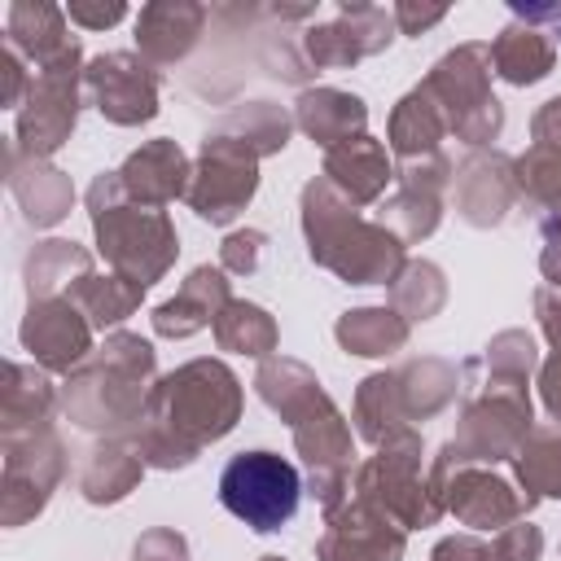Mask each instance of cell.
Segmentation results:
<instances>
[{
    "label": "cell",
    "instance_id": "6da1fadb",
    "mask_svg": "<svg viewBox=\"0 0 561 561\" xmlns=\"http://www.w3.org/2000/svg\"><path fill=\"white\" fill-rule=\"evenodd\" d=\"M245 390L224 359H188L175 373L158 377L140 425L127 434L149 469H184L202 447L232 434L241 421Z\"/></svg>",
    "mask_w": 561,
    "mask_h": 561
},
{
    "label": "cell",
    "instance_id": "7a4b0ae2",
    "mask_svg": "<svg viewBox=\"0 0 561 561\" xmlns=\"http://www.w3.org/2000/svg\"><path fill=\"white\" fill-rule=\"evenodd\" d=\"M158 386V351L149 337L114 329L88 364H79L61 381V412L79 430L105 434V438H127Z\"/></svg>",
    "mask_w": 561,
    "mask_h": 561
},
{
    "label": "cell",
    "instance_id": "3957f363",
    "mask_svg": "<svg viewBox=\"0 0 561 561\" xmlns=\"http://www.w3.org/2000/svg\"><path fill=\"white\" fill-rule=\"evenodd\" d=\"M302 237L311 263L333 272L346 285H390L403 263L408 245L377 219H364L355 202H346L324 175L302 184Z\"/></svg>",
    "mask_w": 561,
    "mask_h": 561
},
{
    "label": "cell",
    "instance_id": "277c9868",
    "mask_svg": "<svg viewBox=\"0 0 561 561\" xmlns=\"http://www.w3.org/2000/svg\"><path fill=\"white\" fill-rule=\"evenodd\" d=\"M88 219H92V237H96V250L105 254L110 272L136 280V285H158L175 254H180V232L175 224L167 219V210H153V206H140L127 197L118 171H101L92 184H88Z\"/></svg>",
    "mask_w": 561,
    "mask_h": 561
},
{
    "label": "cell",
    "instance_id": "5b68a950",
    "mask_svg": "<svg viewBox=\"0 0 561 561\" xmlns=\"http://www.w3.org/2000/svg\"><path fill=\"white\" fill-rule=\"evenodd\" d=\"M351 495L355 500H368L373 508H381L386 517H394L403 530L434 526L447 513L443 500H438V491L430 486L425 443H421V434L412 425L399 430L394 438H386L364 465H355Z\"/></svg>",
    "mask_w": 561,
    "mask_h": 561
},
{
    "label": "cell",
    "instance_id": "8992f818",
    "mask_svg": "<svg viewBox=\"0 0 561 561\" xmlns=\"http://www.w3.org/2000/svg\"><path fill=\"white\" fill-rule=\"evenodd\" d=\"M491 44H456L421 79V88L447 114V131L469 149H486L504 131V105L491 92Z\"/></svg>",
    "mask_w": 561,
    "mask_h": 561
},
{
    "label": "cell",
    "instance_id": "52a82bcc",
    "mask_svg": "<svg viewBox=\"0 0 561 561\" xmlns=\"http://www.w3.org/2000/svg\"><path fill=\"white\" fill-rule=\"evenodd\" d=\"M530 430H535V408L526 381L482 377L478 390L465 399L456 434L447 443L465 465H495V460H513Z\"/></svg>",
    "mask_w": 561,
    "mask_h": 561
},
{
    "label": "cell",
    "instance_id": "ba28073f",
    "mask_svg": "<svg viewBox=\"0 0 561 561\" xmlns=\"http://www.w3.org/2000/svg\"><path fill=\"white\" fill-rule=\"evenodd\" d=\"M83 48L75 44L70 53H61L53 66L35 70V83L26 92V101L18 105V118H13V149L22 158H53L70 136H75V123H79V105L88 101L83 96Z\"/></svg>",
    "mask_w": 561,
    "mask_h": 561
},
{
    "label": "cell",
    "instance_id": "9c48e42d",
    "mask_svg": "<svg viewBox=\"0 0 561 561\" xmlns=\"http://www.w3.org/2000/svg\"><path fill=\"white\" fill-rule=\"evenodd\" d=\"M430 486L438 491L443 508L469 530L500 535L504 526L522 522L535 508V500L526 491H517L504 473H495L491 465H465L451 443L438 447V456L430 465Z\"/></svg>",
    "mask_w": 561,
    "mask_h": 561
},
{
    "label": "cell",
    "instance_id": "30bf717a",
    "mask_svg": "<svg viewBox=\"0 0 561 561\" xmlns=\"http://www.w3.org/2000/svg\"><path fill=\"white\" fill-rule=\"evenodd\" d=\"M302 500L298 469L276 451H237L219 473V504L259 535L280 530Z\"/></svg>",
    "mask_w": 561,
    "mask_h": 561
},
{
    "label": "cell",
    "instance_id": "8fae6325",
    "mask_svg": "<svg viewBox=\"0 0 561 561\" xmlns=\"http://www.w3.org/2000/svg\"><path fill=\"white\" fill-rule=\"evenodd\" d=\"M259 153L245 149L241 140L232 136H219V131H206L202 149H197V162H193V180H188V206L197 219L206 224H232L250 197L259 193Z\"/></svg>",
    "mask_w": 561,
    "mask_h": 561
},
{
    "label": "cell",
    "instance_id": "7c38bea8",
    "mask_svg": "<svg viewBox=\"0 0 561 561\" xmlns=\"http://www.w3.org/2000/svg\"><path fill=\"white\" fill-rule=\"evenodd\" d=\"M4 473H0V522L4 526H26L35 522L53 491L66 478V447L57 430H35L22 438H4Z\"/></svg>",
    "mask_w": 561,
    "mask_h": 561
},
{
    "label": "cell",
    "instance_id": "4fadbf2b",
    "mask_svg": "<svg viewBox=\"0 0 561 561\" xmlns=\"http://www.w3.org/2000/svg\"><path fill=\"white\" fill-rule=\"evenodd\" d=\"M456 167L447 162V153H425V158H408L394 167V193L377 202V224H386L403 245H416L425 237L438 232L443 224V202L451 188Z\"/></svg>",
    "mask_w": 561,
    "mask_h": 561
},
{
    "label": "cell",
    "instance_id": "5bb4252c",
    "mask_svg": "<svg viewBox=\"0 0 561 561\" xmlns=\"http://www.w3.org/2000/svg\"><path fill=\"white\" fill-rule=\"evenodd\" d=\"M158 88L162 75L140 53H101L83 66V96L96 105V114L114 127H140L158 114Z\"/></svg>",
    "mask_w": 561,
    "mask_h": 561
},
{
    "label": "cell",
    "instance_id": "9a60e30c",
    "mask_svg": "<svg viewBox=\"0 0 561 561\" xmlns=\"http://www.w3.org/2000/svg\"><path fill=\"white\" fill-rule=\"evenodd\" d=\"M394 31L399 26H394L390 9L364 4V0L359 4L342 0L333 22H316L298 35V53H302V66H311V70H342V66L386 53Z\"/></svg>",
    "mask_w": 561,
    "mask_h": 561
},
{
    "label": "cell",
    "instance_id": "2e32d148",
    "mask_svg": "<svg viewBox=\"0 0 561 561\" xmlns=\"http://www.w3.org/2000/svg\"><path fill=\"white\" fill-rule=\"evenodd\" d=\"M403 552L408 530L355 495L324 513V535L316 539V561H403Z\"/></svg>",
    "mask_w": 561,
    "mask_h": 561
},
{
    "label": "cell",
    "instance_id": "e0dca14e",
    "mask_svg": "<svg viewBox=\"0 0 561 561\" xmlns=\"http://www.w3.org/2000/svg\"><path fill=\"white\" fill-rule=\"evenodd\" d=\"M92 324L88 316L70 302V298H39L26 307L22 316V329H18V342L22 351H31V359L44 368V373H61L70 377L79 364L92 359Z\"/></svg>",
    "mask_w": 561,
    "mask_h": 561
},
{
    "label": "cell",
    "instance_id": "ac0fdd59",
    "mask_svg": "<svg viewBox=\"0 0 561 561\" xmlns=\"http://www.w3.org/2000/svg\"><path fill=\"white\" fill-rule=\"evenodd\" d=\"M451 202L469 228H500L522 202L517 158L500 149H473L451 175Z\"/></svg>",
    "mask_w": 561,
    "mask_h": 561
},
{
    "label": "cell",
    "instance_id": "d6986e66",
    "mask_svg": "<svg viewBox=\"0 0 561 561\" xmlns=\"http://www.w3.org/2000/svg\"><path fill=\"white\" fill-rule=\"evenodd\" d=\"M228 302H232V280H228V272L202 263V267H193V272L184 276V285L175 289V298H167V302L153 307L149 320H153V333H158V337L184 342V337H193V333H202V329H215V320H219V311H224Z\"/></svg>",
    "mask_w": 561,
    "mask_h": 561
},
{
    "label": "cell",
    "instance_id": "ffe728a7",
    "mask_svg": "<svg viewBox=\"0 0 561 561\" xmlns=\"http://www.w3.org/2000/svg\"><path fill=\"white\" fill-rule=\"evenodd\" d=\"M118 180L127 188L131 202L140 206H171L175 197H188V180H193V162L188 153L171 140V136H158V140H145L140 149H131L118 167Z\"/></svg>",
    "mask_w": 561,
    "mask_h": 561
},
{
    "label": "cell",
    "instance_id": "44dd1931",
    "mask_svg": "<svg viewBox=\"0 0 561 561\" xmlns=\"http://www.w3.org/2000/svg\"><path fill=\"white\" fill-rule=\"evenodd\" d=\"M206 18L210 9L197 0H149L136 13V53L149 66H175L197 48Z\"/></svg>",
    "mask_w": 561,
    "mask_h": 561
},
{
    "label": "cell",
    "instance_id": "7402d4cb",
    "mask_svg": "<svg viewBox=\"0 0 561 561\" xmlns=\"http://www.w3.org/2000/svg\"><path fill=\"white\" fill-rule=\"evenodd\" d=\"M4 184L13 193V202L22 206V219L31 228H53L70 215L75 206V184L66 171H57L44 158H22L13 149V140L4 145Z\"/></svg>",
    "mask_w": 561,
    "mask_h": 561
},
{
    "label": "cell",
    "instance_id": "603a6c76",
    "mask_svg": "<svg viewBox=\"0 0 561 561\" xmlns=\"http://www.w3.org/2000/svg\"><path fill=\"white\" fill-rule=\"evenodd\" d=\"M320 175H324L346 202H355V206L364 210V206H377V202L386 197V188L394 184V162H390L386 145L364 131V136H355V140H346V145H337V149H329Z\"/></svg>",
    "mask_w": 561,
    "mask_h": 561
},
{
    "label": "cell",
    "instance_id": "cb8c5ba5",
    "mask_svg": "<svg viewBox=\"0 0 561 561\" xmlns=\"http://www.w3.org/2000/svg\"><path fill=\"white\" fill-rule=\"evenodd\" d=\"M57 403H61V390L48 381V373L39 364L9 359L4 364V386H0V443L48 430Z\"/></svg>",
    "mask_w": 561,
    "mask_h": 561
},
{
    "label": "cell",
    "instance_id": "d4e9b609",
    "mask_svg": "<svg viewBox=\"0 0 561 561\" xmlns=\"http://www.w3.org/2000/svg\"><path fill=\"white\" fill-rule=\"evenodd\" d=\"M294 127L307 131L324 153L364 136L368 127V105L355 92L342 88H302L294 101Z\"/></svg>",
    "mask_w": 561,
    "mask_h": 561
},
{
    "label": "cell",
    "instance_id": "484cf974",
    "mask_svg": "<svg viewBox=\"0 0 561 561\" xmlns=\"http://www.w3.org/2000/svg\"><path fill=\"white\" fill-rule=\"evenodd\" d=\"M66 9L57 4H44V0H13L9 4V18H4V35H9V48L22 53L35 70L53 66L61 53H70L79 39L66 31Z\"/></svg>",
    "mask_w": 561,
    "mask_h": 561
},
{
    "label": "cell",
    "instance_id": "4316f807",
    "mask_svg": "<svg viewBox=\"0 0 561 561\" xmlns=\"http://www.w3.org/2000/svg\"><path fill=\"white\" fill-rule=\"evenodd\" d=\"M289 434H294V451L302 456L307 473H351L355 434L333 399L316 403L298 425H289Z\"/></svg>",
    "mask_w": 561,
    "mask_h": 561
},
{
    "label": "cell",
    "instance_id": "83f0119b",
    "mask_svg": "<svg viewBox=\"0 0 561 561\" xmlns=\"http://www.w3.org/2000/svg\"><path fill=\"white\" fill-rule=\"evenodd\" d=\"M394 381H399L403 416L408 421H430V416L447 412L460 399L465 368L443 359V355H421V359H408L403 368H394Z\"/></svg>",
    "mask_w": 561,
    "mask_h": 561
},
{
    "label": "cell",
    "instance_id": "f1b7e54d",
    "mask_svg": "<svg viewBox=\"0 0 561 561\" xmlns=\"http://www.w3.org/2000/svg\"><path fill=\"white\" fill-rule=\"evenodd\" d=\"M491 61H495V75L513 88H530L539 79L552 75L557 66V39L535 26V22H508L495 39H491Z\"/></svg>",
    "mask_w": 561,
    "mask_h": 561
},
{
    "label": "cell",
    "instance_id": "f546056e",
    "mask_svg": "<svg viewBox=\"0 0 561 561\" xmlns=\"http://www.w3.org/2000/svg\"><path fill=\"white\" fill-rule=\"evenodd\" d=\"M254 390H259V399H263L285 425H298L316 403L329 399V390L320 386V377H316L302 359H289V355L263 359L259 373H254Z\"/></svg>",
    "mask_w": 561,
    "mask_h": 561
},
{
    "label": "cell",
    "instance_id": "4dcf8cb0",
    "mask_svg": "<svg viewBox=\"0 0 561 561\" xmlns=\"http://www.w3.org/2000/svg\"><path fill=\"white\" fill-rule=\"evenodd\" d=\"M145 469L149 465L131 447V438H105L88 451V460L79 469V495L88 504H118L140 486Z\"/></svg>",
    "mask_w": 561,
    "mask_h": 561
},
{
    "label": "cell",
    "instance_id": "1f68e13d",
    "mask_svg": "<svg viewBox=\"0 0 561 561\" xmlns=\"http://www.w3.org/2000/svg\"><path fill=\"white\" fill-rule=\"evenodd\" d=\"M447 131V114L438 110V101L416 83L412 92L399 96V105L390 110V127H386V149L408 162V158H425V153H438Z\"/></svg>",
    "mask_w": 561,
    "mask_h": 561
},
{
    "label": "cell",
    "instance_id": "d6a6232c",
    "mask_svg": "<svg viewBox=\"0 0 561 561\" xmlns=\"http://www.w3.org/2000/svg\"><path fill=\"white\" fill-rule=\"evenodd\" d=\"M92 272V250L66 237H48L35 241L26 263H22V280H26V298H66L75 289V280H83Z\"/></svg>",
    "mask_w": 561,
    "mask_h": 561
},
{
    "label": "cell",
    "instance_id": "836d02e7",
    "mask_svg": "<svg viewBox=\"0 0 561 561\" xmlns=\"http://www.w3.org/2000/svg\"><path fill=\"white\" fill-rule=\"evenodd\" d=\"M333 337L346 355H364V359H381V355H394L408 346L412 337V324L394 311V307H355V311H342L337 324H333Z\"/></svg>",
    "mask_w": 561,
    "mask_h": 561
},
{
    "label": "cell",
    "instance_id": "e575fe53",
    "mask_svg": "<svg viewBox=\"0 0 561 561\" xmlns=\"http://www.w3.org/2000/svg\"><path fill=\"white\" fill-rule=\"evenodd\" d=\"M210 131L241 140V145L254 149L259 158H272V153H280V149L289 145V136H294V114H289L285 105H276V101H245V105L228 110Z\"/></svg>",
    "mask_w": 561,
    "mask_h": 561
},
{
    "label": "cell",
    "instance_id": "d590c367",
    "mask_svg": "<svg viewBox=\"0 0 561 561\" xmlns=\"http://www.w3.org/2000/svg\"><path fill=\"white\" fill-rule=\"evenodd\" d=\"M83 316H88V324L92 329H114V324H123L136 307H140V298H145V285H136V280H127V276H118V272H88L83 280H75V289L66 294Z\"/></svg>",
    "mask_w": 561,
    "mask_h": 561
},
{
    "label": "cell",
    "instance_id": "8d00e7d4",
    "mask_svg": "<svg viewBox=\"0 0 561 561\" xmlns=\"http://www.w3.org/2000/svg\"><path fill=\"white\" fill-rule=\"evenodd\" d=\"M355 430L364 443L381 447L386 438H394L399 430H408L412 421L403 416V403H399V381L394 373H368L359 386H355Z\"/></svg>",
    "mask_w": 561,
    "mask_h": 561
},
{
    "label": "cell",
    "instance_id": "74e56055",
    "mask_svg": "<svg viewBox=\"0 0 561 561\" xmlns=\"http://www.w3.org/2000/svg\"><path fill=\"white\" fill-rule=\"evenodd\" d=\"M215 342L219 351H232V355H250V359H272V351L280 346V329L276 320L259 307V302H245V298H232L219 320H215Z\"/></svg>",
    "mask_w": 561,
    "mask_h": 561
},
{
    "label": "cell",
    "instance_id": "f35d334b",
    "mask_svg": "<svg viewBox=\"0 0 561 561\" xmlns=\"http://www.w3.org/2000/svg\"><path fill=\"white\" fill-rule=\"evenodd\" d=\"M522 491L539 500H561V425H535L513 456Z\"/></svg>",
    "mask_w": 561,
    "mask_h": 561
},
{
    "label": "cell",
    "instance_id": "ab89813d",
    "mask_svg": "<svg viewBox=\"0 0 561 561\" xmlns=\"http://www.w3.org/2000/svg\"><path fill=\"white\" fill-rule=\"evenodd\" d=\"M390 307L408 324L434 320L447 307V276H443V267L430 263V259H408L403 272L390 280Z\"/></svg>",
    "mask_w": 561,
    "mask_h": 561
},
{
    "label": "cell",
    "instance_id": "60d3db41",
    "mask_svg": "<svg viewBox=\"0 0 561 561\" xmlns=\"http://www.w3.org/2000/svg\"><path fill=\"white\" fill-rule=\"evenodd\" d=\"M517 188H522V202L557 215L561 210V149L530 145L517 158Z\"/></svg>",
    "mask_w": 561,
    "mask_h": 561
},
{
    "label": "cell",
    "instance_id": "b9f144b4",
    "mask_svg": "<svg viewBox=\"0 0 561 561\" xmlns=\"http://www.w3.org/2000/svg\"><path fill=\"white\" fill-rule=\"evenodd\" d=\"M535 364H539V351L526 329H500L478 359V368H486V377H504V381H530Z\"/></svg>",
    "mask_w": 561,
    "mask_h": 561
},
{
    "label": "cell",
    "instance_id": "7bdbcfd3",
    "mask_svg": "<svg viewBox=\"0 0 561 561\" xmlns=\"http://www.w3.org/2000/svg\"><path fill=\"white\" fill-rule=\"evenodd\" d=\"M263 254H267V232L259 228H237L224 237L219 245V267L232 272V276H254L263 267Z\"/></svg>",
    "mask_w": 561,
    "mask_h": 561
},
{
    "label": "cell",
    "instance_id": "ee69618b",
    "mask_svg": "<svg viewBox=\"0 0 561 561\" xmlns=\"http://www.w3.org/2000/svg\"><path fill=\"white\" fill-rule=\"evenodd\" d=\"M491 548H495V561H539L543 557V530L522 517V522L504 526Z\"/></svg>",
    "mask_w": 561,
    "mask_h": 561
},
{
    "label": "cell",
    "instance_id": "f6af8a7d",
    "mask_svg": "<svg viewBox=\"0 0 561 561\" xmlns=\"http://www.w3.org/2000/svg\"><path fill=\"white\" fill-rule=\"evenodd\" d=\"M131 561H188V539L171 526H153L136 539Z\"/></svg>",
    "mask_w": 561,
    "mask_h": 561
},
{
    "label": "cell",
    "instance_id": "bcb514c9",
    "mask_svg": "<svg viewBox=\"0 0 561 561\" xmlns=\"http://www.w3.org/2000/svg\"><path fill=\"white\" fill-rule=\"evenodd\" d=\"M66 18L79 22V26H88V31H105V26H114V22L127 18V4L123 0H70L66 4Z\"/></svg>",
    "mask_w": 561,
    "mask_h": 561
},
{
    "label": "cell",
    "instance_id": "7dc6e473",
    "mask_svg": "<svg viewBox=\"0 0 561 561\" xmlns=\"http://www.w3.org/2000/svg\"><path fill=\"white\" fill-rule=\"evenodd\" d=\"M0 75H4V83H0V105H13V110H18V105L26 101L35 75H26V57L13 53L9 44H4V53H0Z\"/></svg>",
    "mask_w": 561,
    "mask_h": 561
},
{
    "label": "cell",
    "instance_id": "c3c4849f",
    "mask_svg": "<svg viewBox=\"0 0 561 561\" xmlns=\"http://www.w3.org/2000/svg\"><path fill=\"white\" fill-rule=\"evenodd\" d=\"M539 237H543V250H539L543 285H557L561 289V210L539 219Z\"/></svg>",
    "mask_w": 561,
    "mask_h": 561
},
{
    "label": "cell",
    "instance_id": "681fc988",
    "mask_svg": "<svg viewBox=\"0 0 561 561\" xmlns=\"http://www.w3.org/2000/svg\"><path fill=\"white\" fill-rule=\"evenodd\" d=\"M430 561H495V548L473 539V535H447L434 543Z\"/></svg>",
    "mask_w": 561,
    "mask_h": 561
},
{
    "label": "cell",
    "instance_id": "f907efd6",
    "mask_svg": "<svg viewBox=\"0 0 561 561\" xmlns=\"http://www.w3.org/2000/svg\"><path fill=\"white\" fill-rule=\"evenodd\" d=\"M390 13H394V26L403 35H421V31H430V26H438L447 18L443 4H416V0H399Z\"/></svg>",
    "mask_w": 561,
    "mask_h": 561
},
{
    "label": "cell",
    "instance_id": "816d5d0a",
    "mask_svg": "<svg viewBox=\"0 0 561 561\" xmlns=\"http://www.w3.org/2000/svg\"><path fill=\"white\" fill-rule=\"evenodd\" d=\"M535 316H539V329L552 342V351H561V289L557 285L535 289Z\"/></svg>",
    "mask_w": 561,
    "mask_h": 561
},
{
    "label": "cell",
    "instance_id": "f5cc1de1",
    "mask_svg": "<svg viewBox=\"0 0 561 561\" xmlns=\"http://www.w3.org/2000/svg\"><path fill=\"white\" fill-rule=\"evenodd\" d=\"M530 136H535V145H552V149H561V96H548V101L535 110V118H530Z\"/></svg>",
    "mask_w": 561,
    "mask_h": 561
},
{
    "label": "cell",
    "instance_id": "db71d44e",
    "mask_svg": "<svg viewBox=\"0 0 561 561\" xmlns=\"http://www.w3.org/2000/svg\"><path fill=\"white\" fill-rule=\"evenodd\" d=\"M539 399H543L548 416L561 425V351H552V355L539 364Z\"/></svg>",
    "mask_w": 561,
    "mask_h": 561
},
{
    "label": "cell",
    "instance_id": "11a10c76",
    "mask_svg": "<svg viewBox=\"0 0 561 561\" xmlns=\"http://www.w3.org/2000/svg\"><path fill=\"white\" fill-rule=\"evenodd\" d=\"M513 13L522 18V22H561V4H513Z\"/></svg>",
    "mask_w": 561,
    "mask_h": 561
},
{
    "label": "cell",
    "instance_id": "9f6ffc18",
    "mask_svg": "<svg viewBox=\"0 0 561 561\" xmlns=\"http://www.w3.org/2000/svg\"><path fill=\"white\" fill-rule=\"evenodd\" d=\"M259 561H285V557H272V552H267V557H259Z\"/></svg>",
    "mask_w": 561,
    "mask_h": 561
}]
</instances>
